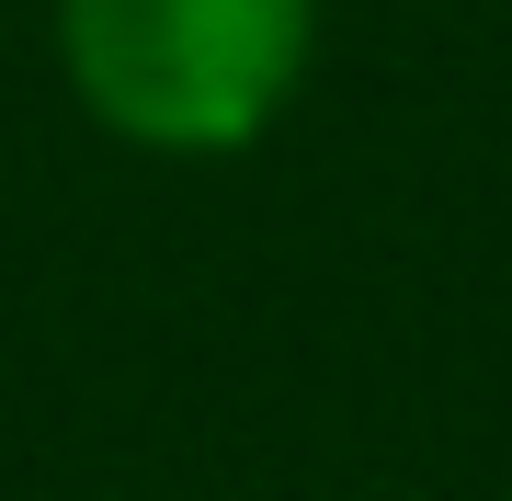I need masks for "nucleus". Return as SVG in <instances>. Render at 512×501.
<instances>
[{"label":"nucleus","instance_id":"nucleus-1","mask_svg":"<svg viewBox=\"0 0 512 501\" xmlns=\"http://www.w3.org/2000/svg\"><path fill=\"white\" fill-rule=\"evenodd\" d=\"M319 0H57L80 114L148 160H228L296 103Z\"/></svg>","mask_w":512,"mask_h":501}]
</instances>
